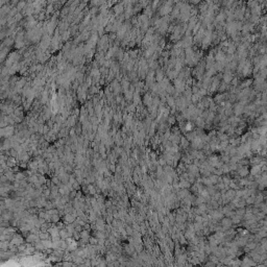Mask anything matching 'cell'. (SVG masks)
I'll return each mask as SVG.
<instances>
[{"label":"cell","mask_w":267,"mask_h":267,"mask_svg":"<svg viewBox=\"0 0 267 267\" xmlns=\"http://www.w3.org/2000/svg\"><path fill=\"white\" fill-rule=\"evenodd\" d=\"M0 133H1V137L2 138L7 139V138L13 137L16 134V129L14 127V125H7L6 127H1Z\"/></svg>","instance_id":"cell-1"},{"label":"cell","mask_w":267,"mask_h":267,"mask_svg":"<svg viewBox=\"0 0 267 267\" xmlns=\"http://www.w3.org/2000/svg\"><path fill=\"white\" fill-rule=\"evenodd\" d=\"M10 243L14 244V245H17V246L23 244V243H24L23 235L21 236V235H19V234H14V236H13V238H12V240H10Z\"/></svg>","instance_id":"cell-2"},{"label":"cell","mask_w":267,"mask_h":267,"mask_svg":"<svg viewBox=\"0 0 267 267\" xmlns=\"http://www.w3.org/2000/svg\"><path fill=\"white\" fill-rule=\"evenodd\" d=\"M41 239H40V237H39V235H37V234H34V233H29L26 237H25V241L26 242H28V243H36L37 241H40Z\"/></svg>","instance_id":"cell-3"},{"label":"cell","mask_w":267,"mask_h":267,"mask_svg":"<svg viewBox=\"0 0 267 267\" xmlns=\"http://www.w3.org/2000/svg\"><path fill=\"white\" fill-rule=\"evenodd\" d=\"M76 218H77V217L73 216L71 213H68V214H65V215H64V217H63V221L66 223V224H69V223L75 222Z\"/></svg>","instance_id":"cell-4"},{"label":"cell","mask_w":267,"mask_h":267,"mask_svg":"<svg viewBox=\"0 0 267 267\" xmlns=\"http://www.w3.org/2000/svg\"><path fill=\"white\" fill-rule=\"evenodd\" d=\"M48 232L50 233L51 237H55V236H60V228L56 225H51L48 228Z\"/></svg>","instance_id":"cell-5"},{"label":"cell","mask_w":267,"mask_h":267,"mask_svg":"<svg viewBox=\"0 0 267 267\" xmlns=\"http://www.w3.org/2000/svg\"><path fill=\"white\" fill-rule=\"evenodd\" d=\"M91 231L90 229H86V228H84L79 234H81V238H84V239H89L90 237H91Z\"/></svg>","instance_id":"cell-6"},{"label":"cell","mask_w":267,"mask_h":267,"mask_svg":"<svg viewBox=\"0 0 267 267\" xmlns=\"http://www.w3.org/2000/svg\"><path fill=\"white\" fill-rule=\"evenodd\" d=\"M39 237L41 240H47V239H51V235L49 232H41L39 234Z\"/></svg>","instance_id":"cell-7"},{"label":"cell","mask_w":267,"mask_h":267,"mask_svg":"<svg viewBox=\"0 0 267 267\" xmlns=\"http://www.w3.org/2000/svg\"><path fill=\"white\" fill-rule=\"evenodd\" d=\"M27 178L26 177V174H25V172H16L15 173V178H16V180H22V179H25V178Z\"/></svg>","instance_id":"cell-8"},{"label":"cell","mask_w":267,"mask_h":267,"mask_svg":"<svg viewBox=\"0 0 267 267\" xmlns=\"http://www.w3.org/2000/svg\"><path fill=\"white\" fill-rule=\"evenodd\" d=\"M61 220V215L60 214H53L51 215V222L52 223H57Z\"/></svg>","instance_id":"cell-9"},{"label":"cell","mask_w":267,"mask_h":267,"mask_svg":"<svg viewBox=\"0 0 267 267\" xmlns=\"http://www.w3.org/2000/svg\"><path fill=\"white\" fill-rule=\"evenodd\" d=\"M89 244H91V245H97L98 244V239L95 237V236H91L89 238Z\"/></svg>","instance_id":"cell-10"},{"label":"cell","mask_w":267,"mask_h":267,"mask_svg":"<svg viewBox=\"0 0 267 267\" xmlns=\"http://www.w3.org/2000/svg\"><path fill=\"white\" fill-rule=\"evenodd\" d=\"M221 223H222L223 227H229V226L232 225V221H231V219H228V218H224V219H222Z\"/></svg>","instance_id":"cell-11"},{"label":"cell","mask_w":267,"mask_h":267,"mask_svg":"<svg viewBox=\"0 0 267 267\" xmlns=\"http://www.w3.org/2000/svg\"><path fill=\"white\" fill-rule=\"evenodd\" d=\"M37 174H38V178H39V180H40V183H41V184H43V185H44V184H46L47 179L45 178L44 174H41V173H39V172H38Z\"/></svg>","instance_id":"cell-12"},{"label":"cell","mask_w":267,"mask_h":267,"mask_svg":"<svg viewBox=\"0 0 267 267\" xmlns=\"http://www.w3.org/2000/svg\"><path fill=\"white\" fill-rule=\"evenodd\" d=\"M188 145H189V142L186 139H181V146L183 147H187Z\"/></svg>","instance_id":"cell-13"}]
</instances>
